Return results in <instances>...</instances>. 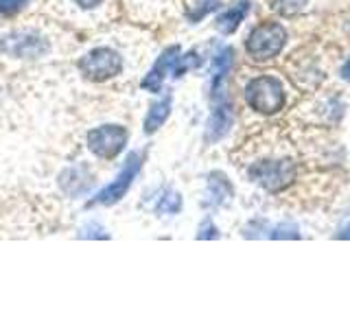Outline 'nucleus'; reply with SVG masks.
<instances>
[{
	"label": "nucleus",
	"mask_w": 350,
	"mask_h": 328,
	"mask_svg": "<svg viewBox=\"0 0 350 328\" xmlns=\"http://www.w3.org/2000/svg\"><path fill=\"white\" fill-rule=\"evenodd\" d=\"M284 42H287V31L280 25H276V22H262V25H258L250 33V38L245 42V51L252 59L267 62L276 57L284 49Z\"/></svg>",
	"instance_id": "obj_1"
},
{
	"label": "nucleus",
	"mask_w": 350,
	"mask_h": 328,
	"mask_svg": "<svg viewBox=\"0 0 350 328\" xmlns=\"http://www.w3.org/2000/svg\"><path fill=\"white\" fill-rule=\"evenodd\" d=\"M245 101L260 114H276L284 107V90L273 77H256L245 87Z\"/></svg>",
	"instance_id": "obj_2"
},
{
	"label": "nucleus",
	"mask_w": 350,
	"mask_h": 328,
	"mask_svg": "<svg viewBox=\"0 0 350 328\" xmlns=\"http://www.w3.org/2000/svg\"><path fill=\"white\" fill-rule=\"evenodd\" d=\"M120 70H123V57H120L114 49H107V46L92 49L79 59V72L88 81H94V83L112 79Z\"/></svg>",
	"instance_id": "obj_3"
},
{
	"label": "nucleus",
	"mask_w": 350,
	"mask_h": 328,
	"mask_svg": "<svg viewBox=\"0 0 350 328\" xmlns=\"http://www.w3.org/2000/svg\"><path fill=\"white\" fill-rule=\"evenodd\" d=\"M49 42L38 31H14L0 38V53L16 59H36L49 53Z\"/></svg>",
	"instance_id": "obj_4"
},
{
	"label": "nucleus",
	"mask_w": 350,
	"mask_h": 328,
	"mask_svg": "<svg viewBox=\"0 0 350 328\" xmlns=\"http://www.w3.org/2000/svg\"><path fill=\"white\" fill-rule=\"evenodd\" d=\"M250 178L258 182L269 193H280L291 186L295 178V167L291 160H265L250 169Z\"/></svg>",
	"instance_id": "obj_5"
},
{
	"label": "nucleus",
	"mask_w": 350,
	"mask_h": 328,
	"mask_svg": "<svg viewBox=\"0 0 350 328\" xmlns=\"http://www.w3.org/2000/svg\"><path fill=\"white\" fill-rule=\"evenodd\" d=\"M140 167H142V153H138V151L129 153L125 167L120 169V173L116 175V180L112 184H107L103 191H98L94 195V200L88 206H112V204L120 202L127 195V191L131 189V184H134Z\"/></svg>",
	"instance_id": "obj_6"
},
{
	"label": "nucleus",
	"mask_w": 350,
	"mask_h": 328,
	"mask_svg": "<svg viewBox=\"0 0 350 328\" xmlns=\"http://www.w3.org/2000/svg\"><path fill=\"white\" fill-rule=\"evenodd\" d=\"M127 140H129V131L123 125H101V127H94L90 134H88V149H90L96 158L112 160L125 149Z\"/></svg>",
	"instance_id": "obj_7"
},
{
	"label": "nucleus",
	"mask_w": 350,
	"mask_h": 328,
	"mask_svg": "<svg viewBox=\"0 0 350 328\" xmlns=\"http://www.w3.org/2000/svg\"><path fill=\"white\" fill-rule=\"evenodd\" d=\"M178 57H180V46H169L158 57V62L153 64V68L145 74V79H142V87L149 90V92H160L164 79H167V74L173 70V66H175V62H178Z\"/></svg>",
	"instance_id": "obj_8"
},
{
	"label": "nucleus",
	"mask_w": 350,
	"mask_h": 328,
	"mask_svg": "<svg viewBox=\"0 0 350 328\" xmlns=\"http://www.w3.org/2000/svg\"><path fill=\"white\" fill-rule=\"evenodd\" d=\"M234 123V112H232V105L230 103H219L213 114H211V120H208V127H206V138L215 142L219 138H224L230 127Z\"/></svg>",
	"instance_id": "obj_9"
},
{
	"label": "nucleus",
	"mask_w": 350,
	"mask_h": 328,
	"mask_svg": "<svg viewBox=\"0 0 350 328\" xmlns=\"http://www.w3.org/2000/svg\"><path fill=\"white\" fill-rule=\"evenodd\" d=\"M247 11H250V3H247V0H239L237 5L226 9L224 14L217 18V31H221L224 36H230V33H234L239 29L241 22L245 20Z\"/></svg>",
	"instance_id": "obj_10"
},
{
	"label": "nucleus",
	"mask_w": 350,
	"mask_h": 328,
	"mask_svg": "<svg viewBox=\"0 0 350 328\" xmlns=\"http://www.w3.org/2000/svg\"><path fill=\"white\" fill-rule=\"evenodd\" d=\"M232 59H234V51L232 49H221L213 59V66H211V83H213V94L219 92V87H221L226 74L232 68Z\"/></svg>",
	"instance_id": "obj_11"
},
{
	"label": "nucleus",
	"mask_w": 350,
	"mask_h": 328,
	"mask_svg": "<svg viewBox=\"0 0 350 328\" xmlns=\"http://www.w3.org/2000/svg\"><path fill=\"white\" fill-rule=\"evenodd\" d=\"M171 105H173V98L171 94H167L149 107L147 118H145V134H153V131H158L164 125V120L171 114Z\"/></svg>",
	"instance_id": "obj_12"
},
{
	"label": "nucleus",
	"mask_w": 350,
	"mask_h": 328,
	"mask_svg": "<svg viewBox=\"0 0 350 328\" xmlns=\"http://www.w3.org/2000/svg\"><path fill=\"white\" fill-rule=\"evenodd\" d=\"M208 197H211V204L215 206L230 202V197H232V184L228 182L224 173H211V178H208Z\"/></svg>",
	"instance_id": "obj_13"
},
{
	"label": "nucleus",
	"mask_w": 350,
	"mask_h": 328,
	"mask_svg": "<svg viewBox=\"0 0 350 328\" xmlns=\"http://www.w3.org/2000/svg\"><path fill=\"white\" fill-rule=\"evenodd\" d=\"M306 5H309V0H271V9L287 18L302 14Z\"/></svg>",
	"instance_id": "obj_14"
},
{
	"label": "nucleus",
	"mask_w": 350,
	"mask_h": 328,
	"mask_svg": "<svg viewBox=\"0 0 350 328\" xmlns=\"http://www.w3.org/2000/svg\"><path fill=\"white\" fill-rule=\"evenodd\" d=\"M180 208H182V197L175 191H167L160 197L156 210L160 215H175V213H180Z\"/></svg>",
	"instance_id": "obj_15"
},
{
	"label": "nucleus",
	"mask_w": 350,
	"mask_h": 328,
	"mask_svg": "<svg viewBox=\"0 0 350 328\" xmlns=\"http://www.w3.org/2000/svg\"><path fill=\"white\" fill-rule=\"evenodd\" d=\"M200 64H202V59H200V55H197V53L180 55L178 62H175V66H173V74H175V77H182L184 72H189V70L197 68Z\"/></svg>",
	"instance_id": "obj_16"
},
{
	"label": "nucleus",
	"mask_w": 350,
	"mask_h": 328,
	"mask_svg": "<svg viewBox=\"0 0 350 328\" xmlns=\"http://www.w3.org/2000/svg\"><path fill=\"white\" fill-rule=\"evenodd\" d=\"M217 7H219V0H200V3H197V7L189 14V18L193 22H197V20H202L204 16L211 14V11H215Z\"/></svg>",
	"instance_id": "obj_17"
},
{
	"label": "nucleus",
	"mask_w": 350,
	"mask_h": 328,
	"mask_svg": "<svg viewBox=\"0 0 350 328\" xmlns=\"http://www.w3.org/2000/svg\"><path fill=\"white\" fill-rule=\"evenodd\" d=\"M298 228H295L293 223H280L273 228L271 232V238H298Z\"/></svg>",
	"instance_id": "obj_18"
},
{
	"label": "nucleus",
	"mask_w": 350,
	"mask_h": 328,
	"mask_svg": "<svg viewBox=\"0 0 350 328\" xmlns=\"http://www.w3.org/2000/svg\"><path fill=\"white\" fill-rule=\"evenodd\" d=\"M29 0H0V14L5 16H14L18 11L25 7Z\"/></svg>",
	"instance_id": "obj_19"
},
{
	"label": "nucleus",
	"mask_w": 350,
	"mask_h": 328,
	"mask_svg": "<svg viewBox=\"0 0 350 328\" xmlns=\"http://www.w3.org/2000/svg\"><path fill=\"white\" fill-rule=\"evenodd\" d=\"M197 238H219L217 228L211 221H204L202 228H200V234H197Z\"/></svg>",
	"instance_id": "obj_20"
},
{
	"label": "nucleus",
	"mask_w": 350,
	"mask_h": 328,
	"mask_svg": "<svg viewBox=\"0 0 350 328\" xmlns=\"http://www.w3.org/2000/svg\"><path fill=\"white\" fill-rule=\"evenodd\" d=\"M101 3H103V0H75V5L81 7V9H94V7L101 5Z\"/></svg>",
	"instance_id": "obj_21"
},
{
	"label": "nucleus",
	"mask_w": 350,
	"mask_h": 328,
	"mask_svg": "<svg viewBox=\"0 0 350 328\" xmlns=\"http://www.w3.org/2000/svg\"><path fill=\"white\" fill-rule=\"evenodd\" d=\"M342 79L350 81V57H348V62L344 64V68H342Z\"/></svg>",
	"instance_id": "obj_22"
},
{
	"label": "nucleus",
	"mask_w": 350,
	"mask_h": 328,
	"mask_svg": "<svg viewBox=\"0 0 350 328\" xmlns=\"http://www.w3.org/2000/svg\"><path fill=\"white\" fill-rule=\"evenodd\" d=\"M339 238H350V226H346V228L342 230V234H339Z\"/></svg>",
	"instance_id": "obj_23"
}]
</instances>
